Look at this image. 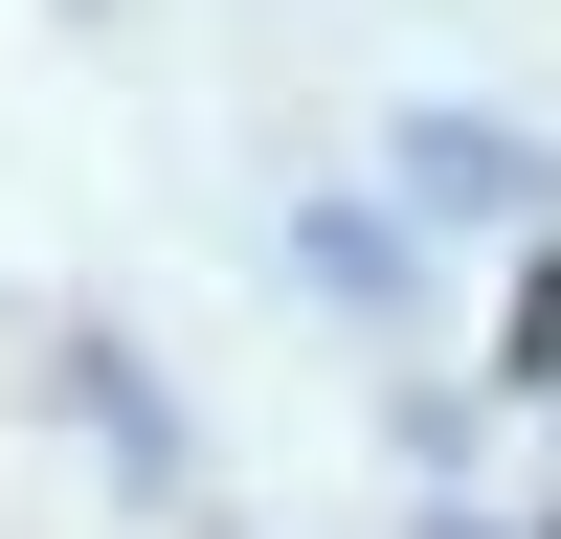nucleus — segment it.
I'll return each instance as SVG.
<instances>
[{
  "label": "nucleus",
  "mask_w": 561,
  "mask_h": 539,
  "mask_svg": "<svg viewBox=\"0 0 561 539\" xmlns=\"http://www.w3.org/2000/svg\"><path fill=\"white\" fill-rule=\"evenodd\" d=\"M404 180H427L449 225H517V203H539V135H494V113H404Z\"/></svg>",
  "instance_id": "1"
}]
</instances>
